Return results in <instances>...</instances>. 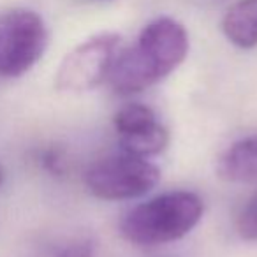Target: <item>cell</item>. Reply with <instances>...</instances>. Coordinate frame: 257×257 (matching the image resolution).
<instances>
[{
	"label": "cell",
	"mask_w": 257,
	"mask_h": 257,
	"mask_svg": "<svg viewBox=\"0 0 257 257\" xmlns=\"http://www.w3.org/2000/svg\"><path fill=\"white\" fill-rule=\"evenodd\" d=\"M189 36L173 18H157L141 30L138 43L120 50L109 72L111 88L118 95H134L162 81L183 64Z\"/></svg>",
	"instance_id": "1"
},
{
	"label": "cell",
	"mask_w": 257,
	"mask_h": 257,
	"mask_svg": "<svg viewBox=\"0 0 257 257\" xmlns=\"http://www.w3.org/2000/svg\"><path fill=\"white\" fill-rule=\"evenodd\" d=\"M203 211V199L197 194L166 192L128 211L120 224V232L134 245H164L189 234L199 224Z\"/></svg>",
	"instance_id": "2"
},
{
	"label": "cell",
	"mask_w": 257,
	"mask_h": 257,
	"mask_svg": "<svg viewBox=\"0 0 257 257\" xmlns=\"http://www.w3.org/2000/svg\"><path fill=\"white\" fill-rule=\"evenodd\" d=\"M161 180V169L148 159L131 154L109 155L85 171V185L92 196L104 201H125L150 192Z\"/></svg>",
	"instance_id": "3"
},
{
	"label": "cell",
	"mask_w": 257,
	"mask_h": 257,
	"mask_svg": "<svg viewBox=\"0 0 257 257\" xmlns=\"http://www.w3.org/2000/svg\"><path fill=\"white\" fill-rule=\"evenodd\" d=\"M44 20L30 9H11L0 16V76L20 78L29 72L48 48Z\"/></svg>",
	"instance_id": "4"
},
{
	"label": "cell",
	"mask_w": 257,
	"mask_h": 257,
	"mask_svg": "<svg viewBox=\"0 0 257 257\" xmlns=\"http://www.w3.org/2000/svg\"><path fill=\"white\" fill-rule=\"evenodd\" d=\"M121 37L106 32L86 39L64 57L55 74V88L64 93H83L109 78L120 51Z\"/></svg>",
	"instance_id": "5"
},
{
	"label": "cell",
	"mask_w": 257,
	"mask_h": 257,
	"mask_svg": "<svg viewBox=\"0 0 257 257\" xmlns=\"http://www.w3.org/2000/svg\"><path fill=\"white\" fill-rule=\"evenodd\" d=\"M215 171L231 183L257 182V134L232 143L218 157Z\"/></svg>",
	"instance_id": "6"
},
{
	"label": "cell",
	"mask_w": 257,
	"mask_h": 257,
	"mask_svg": "<svg viewBox=\"0 0 257 257\" xmlns=\"http://www.w3.org/2000/svg\"><path fill=\"white\" fill-rule=\"evenodd\" d=\"M222 32L234 46H257V0H238L222 18Z\"/></svg>",
	"instance_id": "7"
},
{
	"label": "cell",
	"mask_w": 257,
	"mask_h": 257,
	"mask_svg": "<svg viewBox=\"0 0 257 257\" xmlns=\"http://www.w3.org/2000/svg\"><path fill=\"white\" fill-rule=\"evenodd\" d=\"M118 141H120V147L125 154L148 159V157H154V155L162 154L168 148L169 133L168 128L159 121L157 125H154L148 131L134 134V136L118 138Z\"/></svg>",
	"instance_id": "8"
},
{
	"label": "cell",
	"mask_w": 257,
	"mask_h": 257,
	"mask_svg": "<svg viewBox=\"0 0 257 257\" xmlns=\"http://www.w3.org/2000/svg\"><path fill=\"white\" fill-rule=\"evenodd\" d=\"M157 114L147 104L133 102L120 107L113 116L114 131L118 133V138H127L140 134L143 131H148L154 125H157Z\"/></svg>",
	"instance_id": "9"
},
{
	"label": "cell",
	"mask_w": 257,
	"mask_h": 257,
	"mask_svg": "<svg viewBox=\"0 0 257 257\" xmlns=\"http://www.w3.org/2000/svg\"><path fill=\"white\" fill-rule=\"evenodd\" d=\"M236 232L245 241H257V192L252 194L236 217Z\"/></svg>",
	"instance_id": "10"
},
{
	"label": "cell",
	"mask_w": 257,
	"mask_h": 257,
	"mask_svg": "<svg viewBox=\"0 0 257 257\" xmlns=\"http://www.w3.org/2000/svg\"><path fill=\"white\" fill-rule=\"evenodd\" d=\"M95 243L90 238H76L57 248L55 257H95Z\"/></svg>",
	"instance_id": "11"
},
{
	"label": "cell",
	"mask_w": 257,
	"mask_h": 257,
	"mask_svg": "<svg viewBox=\"0 0 257 257\" xmlns=\"http://www.w3.org/2000/svg\"><path fill=\"white\" fill-rule=\"evenodd\" d=\"M44 169H48L53 175H62L65 171V161L58 150H46L41 157Z\"/></svg>",
	"instance_id": "12"
},
{
	"label": "cell",
	"mask_w": 257,
	"mask_h": 257,
	"mask_svg": "<svg viewBox=\"0 0 257 257\" xmlns=\"http://www.w3.org/2000/svg\"><path fill=\"white\" fill-rule=\"evenodd\" d=\"M2 182H4V169L0 166V185H2Z\"/></svg>",
	"instance_id": "13"
}]
</instances>
